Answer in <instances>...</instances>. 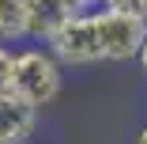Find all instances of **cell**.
Masks as SVG:
<instances>
[{"label": "cell", "mask_w": 147, "mask_h": 144, "mask_svg": "<svg viewBox=\"0 0 147 144\" xmlns=\"http://www.w3.org/2000/svg\"><path fill=\"white\" fill-rule=\"evenodd\" d=\"M91 0H30V27H26V42L30 46H45L64 23H72L76 15L91 12Z\"/></svg>", "instance_id": "277c9868"}, {"label": "cell", "mask_w": 147, "mask_h": 144, "mask_svg": "<svg viewBox=\"0 0 147 144\" xmlns=\"http://www.w3.org/2000/svg\"><path fill=\"white\" fill-rule=\"evenodd\" d=\"M30 144H34V140H30Z\"/></svg>", "instance_id": "7c38bea8"}, {"label": "cell", "mask_w": 147, "mask_h": 144, "mask_svg": "<svg viewBox=\"0 0 147 144\" xmlns=\"http://www.w3.org/2000/svg\"><path fill=\"white\" fill-rule=\"evenodd\" d=\"M15 57H19V49L0 46V95H11V87H15Z\"/></svg>", "instance_id": "52a82bcc"}, {"label": "cell", "mask_w": 147, "mask_h": 144, "mask_svg": "<svg viewBox=\"0 0 147 144\" xmlns=\"http://www.w3.org/2000/svg\"><path fill=\"white\" fill-rule=\"evenodd\" d=\"M98 19V42H102V57L113 65L125 61H140V49L147 42V19L113 12V8H94Z\"/></svg>", "instance_id": "3957f363"}, {"label": "cell", "mask_w": 147, "mask_h": 144, "mask_svg": "<svg viewBox=\"0 0 147 144\" xmlns=\"http://www.w3.org/2000/svg\"><path fill=\"white\" fill-rule=\"evenodd\" d=\"M38 129V110L19 95H0V144H30Z\"/></svg>", "instance_id": "5b68a950"}, {"label": "cell", "mask_w": 147, "mask_h": 144, "mask_svg": "<svg viewBox=\"0 0 147 144\" xmlns=\"http://www.w3.org/2000/svg\"><path fill=\"white\" fill-rule=\"evenodd\" d=\"M91 4H94V8H102V0H91Z\"/></svg>", "instance_id": "8fae6325"}, {"label": "cell", "mask_w": 147, "mask_h": 144, "mask_svg": "<svg viewBox=\"0 0 147 144\" xmlns=\"http://www.w3.org/2000/svg\"><path fill=\"white\" fill-rule=\"evenodd\" d=\"M102 8H113V12H125V15L147 19V0H102Z\"/></svg>", "instance_id": "ba28073f"}, {"label": "cell", "mask_w": 147, "mask_h": 144, "mask_svg": "<svg viewBox=\"0 0 147 144\" xmlns=\"http://www.w3.org/2000/svg\"><path fill=\"white\" fill-rule=\"evenodd\" d=\"M45 49L61 61L64 68H83V65H102V42H98V19H94V8L76 15L72 23H64L57 31Z\"/></svg>", "instance_id": "7a4b0ae2"}, {"label": "cell", "mask_w": 147, "mask_h": 144, "mask_svg": "<svg viewBox=\"0 0 147 144\" xmlns=\"http://www.w3.org/2000/svg\"><path fill=\"white\" fill-rule=\"evenodd\" d=\"M136 144H147V125H143V129L136 133Z\"/></svg>", "instance_id": "30bf717a"}, {"label": "cell", "mask_w": 147, "mask_h": 144, "mask_svg": "<svg viewBox=\"0 0 147 144\" xmlns=\"http://www.w3.org/2000/svg\"><path fill=\"white\" fill-rule=\"evenodd\" d=\"M64 83V65L45 49V46H23L15 57V87L11 95H19L26 106H34L38 114L45 106L57 102Z\"/></svg>", "instance_id": "6da1fadb"}, {"label": "cell", "mask_w": 147, "mask_h": 144, "mask_svg": "<svg viewBox=\"0 0 147 144\" xmlns=\"http://www.w3.org/2000/svg\"><path fill=\"white\" fill-rule=\"evenodd\" d=\"M140 68L147 72V42H143V49H140Z\"/></svg>", "instance_id": "9c48e42d"}, {"label": "cell", "mask_w": 147, "mask_h": 144, "mask_svg": "<svg viewBox=\"0 0 147 144\" xmlns=\"http://www.w3.org/2000/svg\"><path fill=\"white\" fill-rule=\"evenodd\" d=\"M30 27V0H0V46L26 42Z\"/></svg>", "instance_id": "8992f818"}]
</instances>
